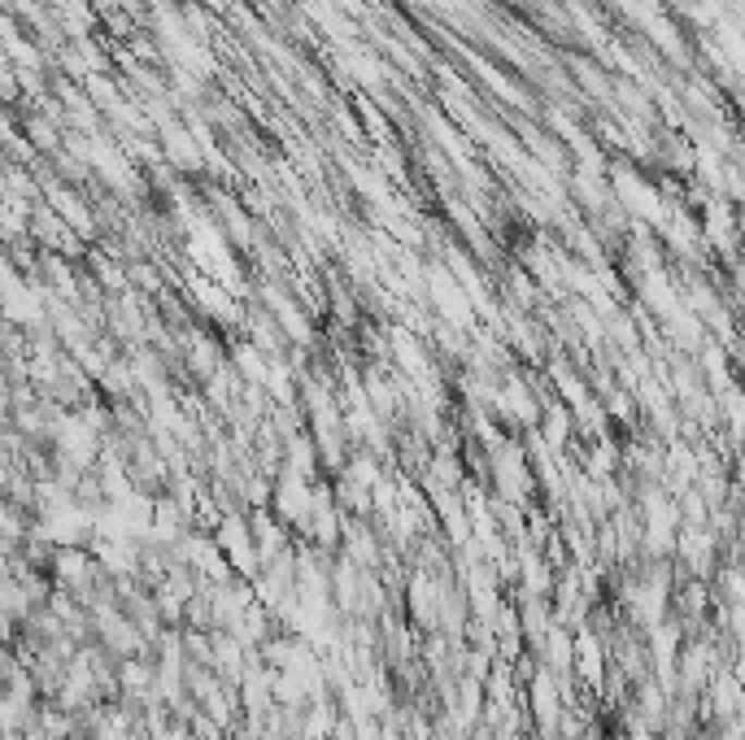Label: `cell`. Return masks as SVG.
I'll list each match as a JSON object with an SVG mask.
<instances>
[{
    "instance_id": "cell-1",
    "label": "cell",
    "mask_w": 745,
    "mask_h": 740,
    "mask_svg": "<svg viewBox=\"0 0 745 740\" xmlns=\"http://www.w3.org/2000/svg\"><path fill=\"white\" fill-rule=\"evenodd\" d=\"M680 557H684V566H688L697 579H706V575L715 570V535L688 527V531L680 535Z\"/></svg>"
},
{
    "instance_id": "cell-2",
    "label": "cell",
    "mask_w": 745,
    "mask_h": 740,
    "mask_svg": "<svg viewBox=\"0 0 745 740\" xmlns=\"http://www.w3.org/2000/svg\"><path fill=\"white\" fill-rule=\"evenodd\" d=\"M719 579H723L719 588H723V592H728L732 601H745V570H723Z\"/></svg>"
}]
</instances>
